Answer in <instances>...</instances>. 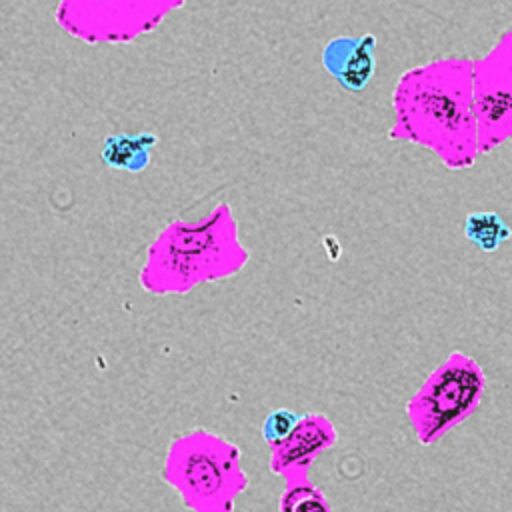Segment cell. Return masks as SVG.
Returning a JSON list of instances; mask_svg holds the SVG:
<instances>
[{
	"instance_id": "1",
	"label": "cell",
	"mask_w": 512,
	"mask_h": 512,
	"mask_svg": "<svg viewBox=\"0 0 512 512\" xmlns=\"http://www.w3.org/2000/svg\"><path fill=\"white\" fill-rule=\"evenodd\" d=\"M486 390L482 366L454 350L434 368L406 404V414L420 446H430L466 420Z\"/></svg>"
},
{
	"instance_id": "2",
	"label": "cell",
	"mask_w": 512,
	"mask_h": 512,
	"mask_svg": "<svg viewBox=\"0 0 512 512\" xmlns=\"http://www.w3.org/2000/svg\"><path fill=\"white\" fill-rule=\"evenodd\" d=\"M374 46H376V40L374 36H368V34L358 40L346 42L344 52L338 58V64L330 68L332 74L340 80V84L346 90L358 92L370 82L376 66Z\"/></svg>"
},
{
	"instance_id": "3",
	"label": "cell",
	"mask_w": 512,
	"mask_h": 512,
	"mask_svg": "<svg viewBox=\"0 0 512 512\" xmlns=\"http://www.w3.org/2000/svg\"><path fill=\"white\" fill-rule=\"evenodd\" d=\"M156 144V136L144 134H118L110 136L102 148V160L114 170L138 172L150 160V150Z\"/></svg>"
},
{
	"instance_id": "4",
	"label": "cell",
	"mask_w": 512,
	"mask_h": 512,
	"mask_svg": "<svg viewBox=\"0 0 512 512\" xmlns=\"http://www.w3.org/2000/svg\"><path fill=\"white\" fill-rule=\"evenodd\" d=\"M464 236L482 252H496L512 238V228L496 212H470L464 220Z\"/></svg>"
},
{
	"instance_id": "5",
	"label": "cell",
	"mask_w": 512,
	"mask_h": 512,
	"mask_svg": "<svg viewBox=\"0 0 512 512\" xmlns=\"http://www.w3.org/2000/svg\"><path fill=\"white\" fill-rule=\"evenodd\" d=\"M300 422H302L300 414H296L288 408H276L266 416V420L262 424V436L270 444L286 442L296 432Z\"/></svg>"
},
{
	"instance_id": "6",
	"label": "cell",
	"mask_w": 512,
	"mask_h": 512,
	"mask_svg": "<svg viewBox=\"0 0 512 512\" xmlns=\"http://www.w3.org/2000/svg\"><path fill=\"white\" fill-rule=\"evenodd\" d=\"M286 512H332L328 500L324 498L322 492L310 486L296 488L288 498H286Z\"/></svg>"
}]
</instances>
